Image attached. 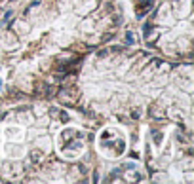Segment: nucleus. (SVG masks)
I'll use <instances>...</instances> for the list:
<instances>
[{"mask_svg": "<svg viewBox=\"0 0 194 184\" xmlns=\"http://www.w3.org/2000/svg\"><path fill=\"white\" fill-rule=\"evenodd\" d=\"M126 38H128V44H131V42H133V34H131V32H128V34H126Z\"/></svg>", "mask_w": 194, "mask_h": 184, "instance_id": "f257e3e1", "label": "nucleus"}]
</instances>
